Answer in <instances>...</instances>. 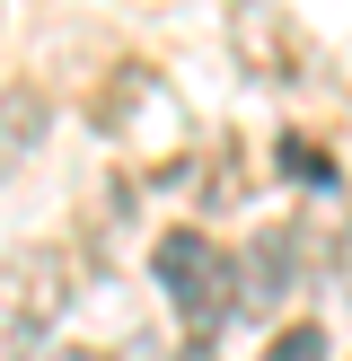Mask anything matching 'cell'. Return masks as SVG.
I'll use <instances>...</instances> for the list:
<instances>
[{
    "instance_id": "5b68a950",
    "label": "cell",
    "mask_w": 352,
    "mask_h": 361,
    "mask_svg": "<svg viewBox=\"0 0 352 361\" xmlns=\"http://www.w3.org/2000/svg\"><path fill=\"white\" fill-rule=\"evenodd\" d=\"M282 291H291V238H282V229H264L256 256L238 264V309H246V317H264Z\"/></svg>"
},
{
    "instance_id": "277c9868",
    "label": "cell",
    "mask_w": 352,
    "mask_h": 361,
    "mask_svg": "<svg viewBox=\"0 0 352 361\" xmlns=\"http://www.w3.org/2000/svg\"><path fill=\"white\" fill-rule=\"evenodd\" d=\"M44 123H53V106H44V88H35V80L0 88V176L27 168V150L44 141Z\"/></svg>"
},
{
    "instance_id": "6da1fadb",
    "label": "cell",
    "mask_w": 352,
    "mask_h": 361,
    "mask_svg": "<svg viewBox=\"0 0 352 361\" xmlns=\"http://www.w3.org/2000/svg\"><path fill=\"white\" fill-rule=\"evenodd\" d=\"M70 309V256L62 247H27L0 264V361H35L44 326Z\"/></svg>"
},
{
    "instance_id": "7a4b0ae2",
    "label": "cell",
    "mask_w": 352,
    "mask_h": 361,
    "mask_svg": "<svg viewBox=\"0 0 352 361\" xmlns=\"http://www.w3.org/2000/svg\"><path fill=\"white\" fill-rule=\"evenodd\" d=\"M150 274H158V291L176 300V317H194V326H211V317L238 309V264H229L203 229H168L158 256H150Z\"/></svg>"
},
{
    "instance_id": "ba28073f",
    "label": "cell",
    "mask_w": 352,
    "mask_h": 361,
    "mask_svg": "<svg viewBox=\"0 0 352 361\" xmlns=\"http://www.w3.org/2000/svg\"><path fill=\"white\" fill-rule=\"evenodd\" d=\"M44 361H115L106 344H62V353H44Z\"/></svg>"
},
{
    "instance_id": "8992f818",
    "label": "cell",
    "mask_w": 352,
    "mask_h": 361,
    "mask_svg": "<svg viewBox=\"0 0 352 361\" xmlns=\"http://www.w3.org/2000/svg\"><path fill=\"white\" fill-rule=\"evenodd\" d=\"M273 159H282V176H291V185H317V194L334 185V159L317 150L308 133H282V150H273Z\"/></svg>"
},
{
    "instance_id": "3957f363",
    "label": "cell",
    "mask_w": 352,
    "mask_h": 361,
    "mask_svg": "<svg viewBox=\"0 0 352 361\" xmlns=\"http://www.w3.org/2000/svg\"><path fill=\"white\" fill-rule=\"evenodd\" d=\"M97 123H106L115 141H132V150H168V141L185 133L176 97H168V88H158L141 62H123V71H115V88L97 97Z\"/></svg>"
},
{
    "instance_id": "52a82bcc",
    "label": "cell",
    "mask_w": 352,
    "mask_h": 361,
    "mask_svg": "<svg viewBox=\"0 0 352 361\" xmlns=\"http://www.w3.org/2000/svg\"><path fill=\"white\" fill-rule=\"evenodd\" d=\"M264 361H326V326H282Z\"/></svg>"
}]
</instances>
